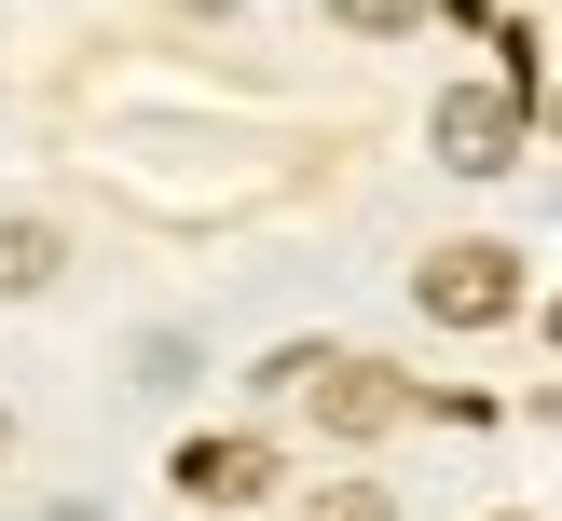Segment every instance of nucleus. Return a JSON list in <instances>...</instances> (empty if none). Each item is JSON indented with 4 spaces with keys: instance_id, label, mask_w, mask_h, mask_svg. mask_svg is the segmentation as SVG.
Masks as SVG:
<instances>
[{
    "instance_id": "f257e3e1",
    "label": "nucleus",
    "mask_w": 562,
    "mask_h": 521,
    "mask_svg": "<svg viewBox=\"0 0 562 521\" xmlns=\"http://www.w3.org/2000/svg\"><path fill=\"white\" fill-rule=\"evenodd\" d=\"M426 151L453 165V179H494V165L521 151V82H453V97L426 110Z\"/></svg>"
},
{
    "instance_id": "6e6552de",
    "label": "nucleus",
    "mask_w": 562,
    "mask_h": 521,
    "mask_svg": "<svg viewBox=\"0 0 562 521\" xmlns=\"http://www.w3.org/2000/svg\"><path fill=\"white\" fill-rule=\"evenodd\" d=\"M179 14H234V0H179Z\"/></svg>"
},
{
    "instance_id": "423d86ee",
    "label": "nucleus",
    "mask_w": 562,
    "mask_h": 521,
    "mask_svg": "<svg viewBox=\"0 0 562 521\" xmlns=\"http://www.w3.org/2000/svg\"><path fill=\"white\" fill-rule=\"evenodd\" d=\"M329 14H344V27H357V42H398V27H412V14H426V0H329Z\"/></svg>"
},
{
    "instance_id": "39448f33",
    "label": "nucleus",
    "mask_w": 562,
    "mask_h": 521,
    "mask_svg": "<svg viewBox=\"0 0 562 521\" xmlns=\"http://www.w3.org/2000/svg\"><path fill=\"white\" fill-rule=\"evenodd\" d=\"M55 261H69V234H55V219H0V302L55 288Z\"/></svg>"
},
{
    "instance_id": "20e7f679",
    "label": "nucleus",
    "mask_w": 562,
    "mask_h": 521,
    "mask_svg": "<svg viewBox=\"0 0 562 521\" xmlns=\"http://www.w3.org/2000/svg\"><path fill=\"white\" fill-rule=\"evenodd\" d=\"M179 494H192V508H261V494H274V439H192Z\"/></svg>"
},
{
    "instance_id": "0eeeda50",
    "label": "nucleus",
    "mask_w": 562,
    "mask_h": 521,
    "mask_svg": "<svg viewBox=\"0 0 562 521\" xmlns=\"http://www.w3.org/2000/svg\"><path fill=\"white\" fill-rule=\"evenodd\" d=\"M316 521H398V508H384L371 480H329V494H316Z\"/></svg>"
},
{
    "instance_id": "1a4fd4ad",
    "label": "nucleus",
    "mask_w": 562,
    "mask_h": 521,
    "mask_svg": "<svg viewBox=\"0 0 562 521\" xmlns=\"http://www.w3.org/2000/svg\"><path fill=\"white\" fill-rule=\"evenodd\" d=\"M549 343H562V302H549Z\"/></svg>"
},
{
    "instance_id": "7ed1b4c3",
    "label": "nucleus",
    "mask_w": 562,
    "mask_h": 521,
    "mask_svg": "<svg viewBox=\"0 0 562 521\" xmlns=\"http://www.w3.org/2000/svg\"><path fill=\"white\" fill-rule=\"evenodd\" d=\"M302 398H316V426L329 439H384L412 411V384L398 371H371V356H316V371H302Z\"/></svg>"
},
{
    "instance_id": "f03ea898",
    "label": "nucleus",
    "mask_w": 562,
    "mask_h": 521,
    "mask_svg": "<svg viewBox=\"0 0 562 521\" xmlns=\"http://www.w3.org/2000/svg\"><path fill=\"white\" fill-rule=\"evenodd\" d=\"M412 302H426L439 329H494L521 302V261H508V247H439V261L412 274Z\"/></svg>"
},
{
    "instance_id": "9d476101",
    "label": "nucleus",
    "mask_w": 562,
    "mask_h": 521,
    "mask_svg": "<svg viewBox=\"0 0 562 521\" xmlns=\"http://www.w3.org/2000/svg\"><path fill=\"white\" fill-rule=\"evenodd\" d=\"M0 453H14V426H0Z\"/></svg>"
},
{
    "instance_id": "9b49d317",
    "label": "nucleus",
    "mask_w": 562,
    "mask_h": 521,
    "mask_svg": "<svg viewBox=\"0 0 562 521\" xmlns=\"http://www.w3.org/2000/svg\"><path fill=\"white\" fill-rule=\"evenodd\" d=\"M549 124H562V97H549Z\"/></svg>"
}]
</instances>
